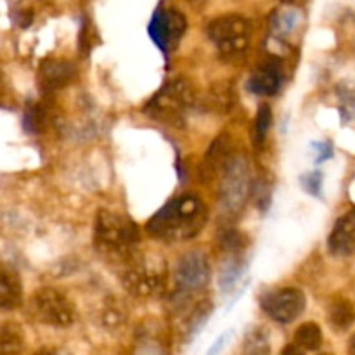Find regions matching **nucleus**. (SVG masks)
<instances>
[{
    "label": "nucleus",
    "instance_id": "nucleus-1",
    "mask_svg": "<svg viewBox=\"0 0 355 355\" xmlns=\"http://www.w3.org/2000/svg\"><path fill=\"white\" fill-rule=\"evenodd\" d=\"M208 222L207 205L196 194H182L159 208L146 224L149 236L163 243H182L196 238Z\"/></svg>",
    "mask_w": 355,
    "mask_h": 355
},
{
    "label": "nucleus",
    "instance_id": "nucleus-2",
    "mask_svg": "<svg viewBox=\"0 0 355 355\" xmlns=\"http://www.w3.org/2000/svg\"><path fill=\"white\" fill-rule=\"evenodd\" d=\"M141 232L128 215L111 210H101L94 225V248L113 263L123 266L137 253Z\"/></svg>",
    "mask_w": 355,
    "mask_h": 355
},
{
    "label": "nucleus",
    "instance_id": "nucleus-3",
    "mask_svg": "<svg viewBox=\"0 0 355 355\" xmlns=\"http://www.w3.org/2000/svg\"><path fill=\"white\" fill-rule=\"evenodd\" d=\"M121 267V284L132 297H159L165 290L168 267L159 257L141 255L137 252Z\"/></svg>",
    "mask_w": 355,
    "mask_h": 355
},
{
    "label": "nucleus",
    "instance_id": "nucleus-4",
    "mask_svg": "<svg viewBox=\"0 0 355 355\" xmlns=\"http://www.w3.org/2000/svg\"><path fill=\"white\" fill-rule=\"evenodd\" d=\"M194 104V92L189 82L184 78L170 80L146 104V113L156 121L182 127L187 113Z\"/></svg>",
    "mask_w": 355,
    "mask_h": 355
},
{
    "label": "nucleus",
    "instance_id": "nucleus-5",
    "mask_svg": "<svg viewBox=\"0 0 355 355\" xmlns=\"http://www.w3.org/2000/svg\"><path fill=\"white\" fill-rule=\"evenodd\" d=\"M252 168L245 155H232L224 172L220 173L218 201L222 210L227 214H238L245 208L252 193Z\"/></svg>",
    "mask_w": 355,
    "mask_h": 355
},
{
    "label": "nucleus",
    "instance_id": "nucleus-6",
    "mask_svg": "<svg viewBox=\"0 0 355 355\" xmlns=\"http://www.w3.org/2000/svg\"><path fill=\"white\" fill-rule=\"evenodd\" d=\"M33 318L51 328H69L76 319L75 305L54 288H40L31 298Z\"/></svg>",
    "mask_w": 355,
    "mask_h": 355
},
{
    "label": "nucleus",
    "instance_id": "nucleus-7",
    "mask_svg": "<svg viewBox=\"0 0 355 355\" xmlns=\"http://www.w3.org/2000/svg\"><path fill=\"white\" fill-rule=\"evenodd\" d=\"M208 37L225 58L243 54L250 44V23L243 16L227 14L217 17L208 26Z\"/></svg>",
    "mask_w": 355,
    "mask_h": 355
},
{
    "label": "nucleus",
    "instance_id": "nucleus-8",
    "mask_svg": "<svg viewBox=\"0 0 355 355\" xmlns=\"http://www.w3.org/2000/svg\"><path fill=\"white\" fill-rule=\"evenodd\" d=\"M260 307L276 322L290 324L304 314L307 307V297L297 288H279L263 293L260 297Z\"/></svg>",
    "mask_w": 355,
    "mask_h": 355
},
{
    "label": "nucleus",
    "instance_id": "nucleus-9",
    "mask_svg": "<svg viewBox=\"0 0 355 355\" xmlns=\"http://www.w3.org/2000/svg\"><path fill=\"white\" fill-rule=\"evenodd\" d=\"M186 31V17L175 9H163L158 7L149 21L148 33L151 40L162 49V52L168 54L177 47Z\"/></svg>",
    "mask_w": 355,
    "mask_h": 355
},
{
    "label": "nucleus",
    "instance_id": "nucleus-10",
    "mask_svg": "<svg viewBox=\"0 0 355 355\" xmlns=\"http://www.w3.org/2000/svg\"><path fill=\"white\" fill-rule=\"evenodd\" d=\"M175 279L179 291L186 293H200L210 284L211 269L208 257L200 250L184 253L177 262Z\"/></svg>",
    "mask_w": 355,
    "mask_h": 355
},
{
    "label": "nucleus",
    "instance_id": "nucleus-11",
    "mask_svg": "<svg viewBox=\"0 0 355 355\" xmlns=\"http://www.w3.org/2000/svg\"><path fill=\"white\" fill-rule=\"evenodd\" d=\"M328 248L335 257H350L355 253V210L336 220L328 238Z\"/></svg>",
    "mask_w": 355,
    "mask_h": 355
},
{
    "label": "nucleus",
    "instance_id": "nucleus-12",
    "mask_svg": "<svg viewBox=\"0 0 355 355\" xmlns=\"http://www.w3.org/2000/svg\"><path fill=\"white\" fill-rule=\"evenodd\" d=\"M284 82L283 66L277 61H267L248 80V90L257 96H276Z\"/></svg>",
    "mask_w": 355,
    "mask_h": 355
},
{
    "label": "nucleus",
    "instance_id": "nucleus-13",
    "mask_svg": "<svg viewBox=\"0 0 355 355\" xmlns=\"http://www.w3.org/2000/svg\"><path fill=\"white\" fill-rule=\"evenodd\" d=\"M232 155H234L232 153V141L229 135L224 134L215 139L210 148H208L207 155H205L203 166H201V177L205 180L220 177V173L224 172L225 165L232 158Z\"/></svg>",
    "mask_w": 355,
    "mask_h": 355
},
{
    "label": "nucleus",
    "instance_id": "nucleus-14",
    "mask_svg": "<svg viewBox=\"0 0 355 355\" xmlns=\"http://www.w3.org/2000/svg\"><path fill=\"white\" fill-rule=\"evenodd\" d=\"M40 87L47 92L58 90L64 87L66 83L71 82L75 76V66L62 59H54V61H45L40 66Z\"/></svg>",
    "mask_w": 355,
    "mask_h": 355
},
{
    "label": "nucleus",
    "instance_id": "nucleus-15",
    "mask_svg": "<svg viewBox=\"0 0 355 355\" xmlns=\"http://www.w3.org/2000/svg\"><path fill=\"white\" fill-rule=\"evenodd\" d=\"M23 304V283L16 270L9 267H2L0 276V307L3 311H10Z\"/></svg>",
    "mask_w": 355,
    "mask_h": 355
},
{
    "label": "nucleus",
    "instance_id": "nucleus-16",
    "mask_svg": "<svg viewBox=\"0 0 355 355\" xmlns=\"http://www.w3.org/2000/svg\"><path fill=\"white\" fill-rule=\"evenodd\" d=\"M241 253H236L231 260L224 263V267L220 269V277H218V284H220V290L224 293H229L231 290H234V286L238 284V281L241 279V276L246 270V262L241 259Z\"/></svg>",
    "mask_w": 355,
    "mask_h": 355
},
{
    "label": "nucleus",
    "instance_id": "nucleus-17",
    "mask_svg": "<svg viewBox=\"0 0 355 355\" xmlns=\"http://www.w3.org/2000/svg\"><path fill=\"white\" fill-rule=\"evenodd\" d=\"M293 345H297L300 350H309L315 352L322 345V331L319 324L315 322H305L295 331Z\"/></svg>",
    "mask_w": 355,
    "mask_h": 355
},
{
    "label": "nucleus",
    "instance_id": "nucleus-18",
    "mask_svg": "<svg viewBox=\"0 0 355 355\" xmlns=\"http://www.w3.org/2000/svg\"><path fill=\"white\" fill-rule=\"evenodd\" d=\"M338 96V111L342 116V123H349L355 120V82L343 80L336 85Z\"/></svg>",
    "mask_w": 355,
    "mask_h": 355
},
{
    "label": "nucleus",
    "instance_id": "nucleus-19",
    "mask_svg": "<svg viewBox=\"0 0 355 355\" xmlns=\"http://www.w3.org/2000/svg\"><path fill=\"white\" fill-rule=\"evenodd\" d=\"M329 322L338 331H345L355 321V309L349 300H336L329 307Z\"/></svg>",
    "mask_w": 355,
    "mask_h": 355
},
{
    "label": "nucleus",
    "instance_id": "nucleus-20",
    "mask_svg": "<svg viewBox=\"0 0 355 355\" xmlns=\"http://www.w3.org/2000/svg\"><path fill=\"white\" fill-rule=\"evenodd\" d=\"M23 329L16 322H6L0 329V350L3 354H16L23 347Z\"/></svg>",
    "mask_w": 355,
    "mask_h": 355
},
{
    "label": "nucleus",
    "instance_id": "nucleus-21",
    "mask_svg": "<svg viewBox=\"0 0 355 355\" xmlns=\"http://www.w3.org/2000/svg\"><path fill=\"white\" fill-rule=\"evenodd\" d=\"M245 352L246 354H269V333L260 326L248 329L245 338Z\"/></svg>",
    "mask_w": 355,
    "mask_h": 355
},
{
    "label": "nucleus",
    "instance_id": "nucleus-22",
    "mask_svg": "<svg viewBox=\"0 0 355 355\" xmlns=\"http://www.w3.org/2000/svg\"><path fill=\"white\" fill-rule=\"evenodd\" d=\"M270 125H272V110H270L269 104H262L259 107V113H257V121H255V142L257 144H262L266 141L267 134L270 130Z\"/></svg>",
    "mask_w": 355,
    "mask_h": 355
},
{
    "label": "nucleus",
    "instance_id": "nucleus-23",
    "mask_svg": "<svg viewBox=\"0 0 355 355\" xmlns=\"http://www.w3.org/2000/svg\"><path fill=\"white\" fill-rule=\"evenodd\" d=\"M246 245H248V239H246V236L241 234L238 229H229V231H225L224 234L220 236V246L225 252L232 253V255L241 253L243 250L246 248Z\"/></svg>",
    "mask_w": 355,
    "mask_h": 355
},
{
    "label": "nucleus",
    "instance_id": "nucleus-24",
    "mask_svg": "<svg viewBox=\"0 0 355 355\" xmlns=\"http://www.w3.org/2000/svg\"><path fill=\"white\" fill-rule=\"evenodd\" d=\"M300 182L305 193H309L314 198H322V173L321 172L304 173V175L300 177Z\"/></svg>",
    "mask_w": 355,
    "mask_h": 355
},
{
    "label": "nucleus",
    "instance_id": "nucleus-25",
    "mask_svg": "<svg viewBox=\"0 0 355 355\" xmlns=\"http://www.w3.org/2000/svg\"><path fill=\"white\" fill-rule=\"evenodd\" d=\"M298 21H300V14L295 9H288L284 10V12L277 14V19L276 23H274V26H276V30L281 31V33H290V31H293L295 28H297Z\"/></svg>",
    "mask_w": 355,
    "mask_h": 355
},
{
    "label": "nucleus",
    "instance_id": "nucleus-26",
    "mask_svg": "<svg viewBox=\"0 0 355 355\" xmlns=\"http://www.w3.org/2000/svg\"><path fill=\"white\" fill-rule=\"evenodd\" d=\"M311 148L315 153V163H322L333 156L331 142H311Z\"/></svg>",
    "mask_w": 355,
    "mask_h": 355
},
{
    "label": "nucleus",
    "instance_id": "nucleus-27",
    "mask_svg": "<svg viewBox=\"0 0 355 355\" xmlns=\"http://www.w3.org/2000/svg\"><path fill=\"white\" fill-rule=\"evenodd\" d=\"M121 322H123V311H121V309L111 305V307H107L106 311H104V324H106L107 328H114V326L121 324Z\"/></svg>",
    "mask_w": 355,
    "mask_h": 355
},
{
    "label": "nucleus",
    "instance_id": "nucleus-28",
    "mask_svg": "<svg viewBox=\"0 0 355 355\" xmlns=\"http://www.w3.org/2000/svg\"><path fill=\"white\" fill-rule=\"evenodd\" d=\"M350 350H352V352L355 354V335L352 336V338H350Z\"/></svg>",
    "mask_w": 355,
    "mask_h": 355
}]
</instances>
